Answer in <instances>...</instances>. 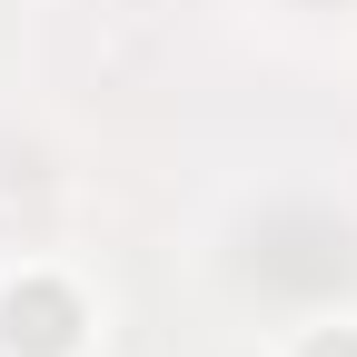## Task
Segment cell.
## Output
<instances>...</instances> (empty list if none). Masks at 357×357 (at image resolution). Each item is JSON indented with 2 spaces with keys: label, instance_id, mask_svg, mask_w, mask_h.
<instances>
[{
  "label": "cell",
  "instance_id": "6da1fadb",
  "mask_svg": "<svg viewBox=\"0 0 357 357\" xmlns=\"http://www.w3.org/2000/svg\"><path fill=\"white\" fill-rule=\"evenodd\" d=\"M0 347H30V357H70L79 347V298L50 288V278H30L0 298Z\"/></svg>",
  "mask_w": 357,
  "mask_h": 357
},
{
  "label": "cell",
  "instance_id": "7a4b0ae2",
  "mask_svg": "<svg viewBox=\"0 0 357 357\" xmlns=\"http://www.w3.org/2000/svg\"><path fill=\"white\" fill-rule=\"evenodd\" d=\"M298 357H357V328H318V337H307Z\"/></svg>",
  "mask_w": 357,
  "mask_h": 357
}]
</instances>
